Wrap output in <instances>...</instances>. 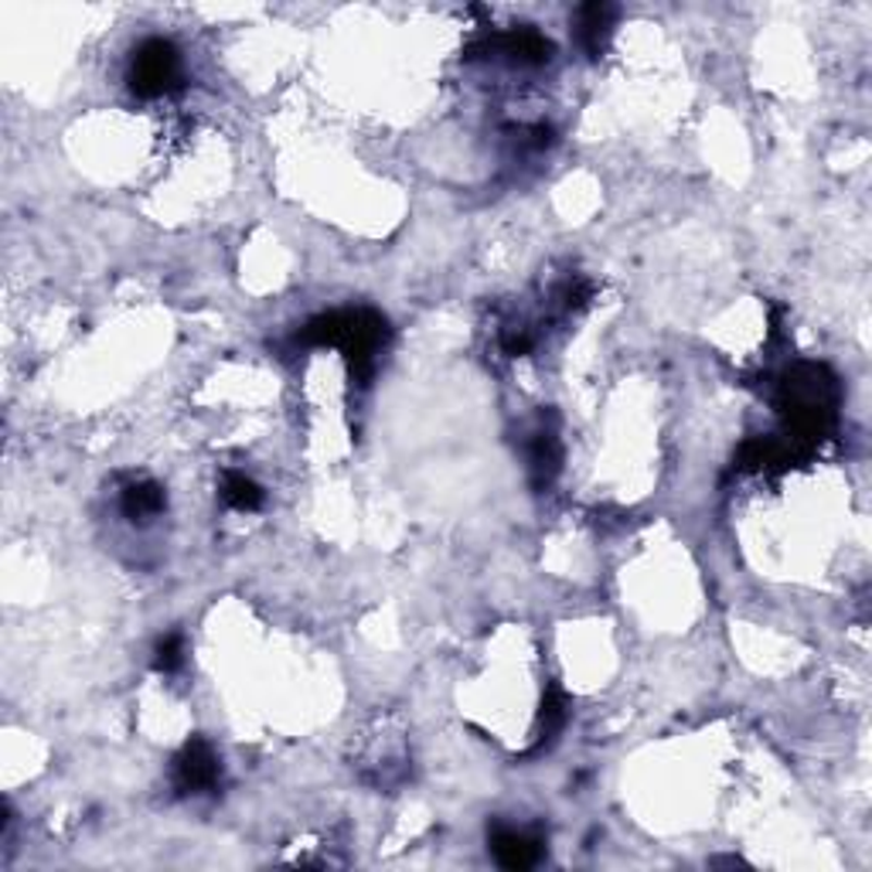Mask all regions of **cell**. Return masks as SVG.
<instances>
[{
    "mask_svg": "<svg viewBox=\"0 0 872 872\" xmlns=\"http://www.w3.org/2000/svg\"><path fill=\"white\" fill-rule=\"evenodd\" d=\"M777 402H781V413L787 420V429L794 433V440L818 444V440H825L835 423L838 382L825 365L801 362L784 375Z\"/></svg>",
    "mask_w": 872,
    "mask_h": 872,
    "instance_id": "obj_1",
    "label": "cell"
},
{
    "mask_svg": "<svg viewBox=\"0 0 872 872\" xmlns=\"http://www.w3.org/2000/svg\"><path fill=\"white\" fill-rule=\"evenodd\" d=\"M303 345H335L345 351L351 375L369 382L375 372V358L382 345L389 341V324L386 317H378L375 311H335V314H321L300 331Z\"/></svg>",
    "mask_w": 872,
    "mask_h": 872,
    "instance_id": "obj_2",
    "label": "cell"
},
{
    "mask_svg": "<svg viewBox=\"0 0 872 872\" xmlns=\"http://www.w3.org/2000/svg\"><path fill=\"white\" fill-rule=\"evenodd\" d=\"M126 83H130V89L140 99H158L174 92L182 86V55H177V48L164 38H147L144 45H137Z\"/></svg>",
    "mask_w": 872,
    "mask_h": 872,
    "instance_id": "obj_3",
    "label": "cell"
},
{
    "mask_svg": "<svg viewBox=\"0 0 872 872\" xmlns=\"http://www.w3.org/2000/svg\"><path fill=\"white\" fill-rule=\"evenodd\" d=\"M222 777V763L215 757V750L204 743L201 736L188 739L182 753L174 760V784L177 790H212Z\"/></svg>",
    "mask_w": 872,
    "mask_h": 872,
    "instance_id": "obj_4",
    "label": "cell"
},
{
    "mask_svg": "<svg viewBox=\"0 0 872 872\" xmlns=\"http://www.w3.org/2000/svg\"><path fill=\"white\" fill-rule=\"evenodd\" d=\"M474 51H501L511 62L543 65L552 59V41L546 35H538L535 28H515V32H501V35L477 41Z\"/></svg>",
    "mask_w": 872,
    "mask_h": 872,
    "instance_id": "obj_5",
    "label": "cell"
},
{
    "mask_svg": "<svg viewBox=\"0 0 872 872\" xmlns=\"http://www.w3.org/2000/svg\"><path fill=\"white\" fill-rule=\"evenodd\" d=\"M491 852L504 869H532L543 859V838L515 832V829H495L491 832Z\"/></svg>",
    "mask_w": 872,
    "mask_h": 872,
    "instance_id": "obj_6",
    "label": "cell"
},
{
    "mask_svg": "<svg viewBox=\"0 0 872 872\" xmlns=\"http://www.w3.org/2000/svg\"><path fill=\"white\" fill-rule=\"evenodd\" d=\"M559 460H562V450H559V440L552 429H538L528 444V471H532V484L535 487H549L559 474Z\"/></svg>",
    "mask_w": 872,
    "mask_h": 872,
    "instance_id": "obj_7",
    "label": "cell"
},
{
    "mask_svg": "<svg viewBox=\"0 0 872 872\" xmlns=\"http://www.w3.org/2000/svg\"><path fill=\"white\" fill-rule=\"evenodd\" d=\"M613 14H618V8H610V4H586V8H580V41H583L589 59H597L600 51L607 48Z\"/></svg>",
    "mask_w": 872,
    "mask_h": 872,
    "instance_id": "obj_8",
    "label": "cell"
},
{
    "mask_svg": "<svg viewBox=\"0 0 872 872\" xmlns=\"http://www.w3.org/2000/svg\"><path fill=\"white\" fill-rule=\"evenodd\" d=\"M164 508H167V495H164V487L153 481H137L123 491V515L134 522H147L153 515H161Z\"/></svg>",
    "mask_w": 872,
    "mask_h": 872,
    "instance_id": "obj_9",
    "label": "cell"
},
{
    "mask_svg": "<svg viewBox=\"0 0 872 872\" xmlns=\"http://www.w3.org/2000/svg\"><path fill=\"white\" fill-rule=\"evenodd\" d=\"M790 464V450L781 447L777 440H763L753 436L739 447L736 453V471H767V468H787Z\"/></svg>",
    "mask_w": 872,
    "mask_h": 872,
    "instance_id": "obj_10",
    "label": "cell"
},
{
    "mask_svg": "<svg viewBox=\"0 0 872 872\" xmlns=\"http://www.w3.org/2000/svg\"><path fill=\"white\" fill-rule=\"evenodd\" d=\"M222 501L236 511H256L263 504V487L246 474H225L222 481Z\"/></svg>",
    "mask_w": 872,
    "mask_h": 872,
    "instance_id": "obj_11",
    "label": "cell"
},
{
    "mask_svg": "<svg viewBox=\"0 0 872 872\" xmlns=\"http://www.w3.org/2000/svg\"><path fill=\"white\" fill-rule=\"evenodd\" d=\"M566 723V699H562V692L556 685H549L546 699H543V712H538V743H535V753L546 747V743L562 730Z\"/></svg>",
    "mask_w": 872,
    "mask_h": 872,
    "instance_id": "obj_12",
    "label": "cell"
},
{
    "mask_svg": "<svg viewBox=\"0 0 872 872\" xmlns=\"http://www.w3.org/2000/svg\"><path fill=\"white\" fill-rule=\"evenodd\" d=\"M182 661H185V637L182 634H167L158 640V648H153V669L171 675L182 669Z\"/></svg>",
    "mask_w": 872,
    "mask_h": 872,
    "instance_id": "obj_13",
    "label": "cell"
},
{
    "mask_svg": "<svg viewBox=\"0 0 872 872\" xmlns=\"http://www.w3.org/2000/svg\"><path fill=\"white\" fill-rule=\"evenodd\" d=\"M589 297H594V287H589L586 279H580V276H576V279H570V284L562 287V303H566L570 311H580V307H583Z\"/></svg>",
    "mask_w": 872,
    "mask_h": 872,
    "instance_id": "obj_14",
    "label": "cell"
},
{
    "mask_svg": "<svg viewBox=\"0 0 872 872\" xmlns=\"http://www.w3.org/2000/svg\"><path fill=\"white\" fill-rule=\"evenodd\" d=\"M501 345H504L508 354H525L532 348V335H528V331H504Z\"/></svg>",
    "mask_w": 872,
    "mask_h": 872,
    "instance_id": "obj_15",
    "label": "cell"
}]
</instances>
